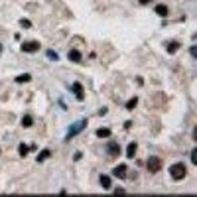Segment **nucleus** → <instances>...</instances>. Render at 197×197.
I'll return each mask as SVG.
<instances>
[{
	"mask_svg": "<svg viewBox=\"0 0 197 197\" xmlns=\"http://www.w3.org/2000/svg\"><path fill=\"white\" fill-rule=\"evenodd\" d=\"M185 174H187V169H185V164H181V162H178V164H174L169 168V175H172V179H175V181L183 179Z\"/></svg>",
	"mask_w": 197,
	"mask_h": 197,
	"instance_id": "nucleus-1",
	"label": "nucleus"
},
{
	"mask_svg": "<svg viewBox=\"0 0 197 197\" xmlns=\"http://www.w3.org/2000/svg\"><path fill=\"white\" fill-rule=\"evenodd\" d=\"M85 126H87V120H85V118H83V120H77L75 124H73V126L67 130V140H71L73 136H77V134H79V132L83 130Z\"/></svg>",
	"mask_w": 197,
	"mask_h": 197,
	"instance_id": "nucleus-2",
	"label": "nucleus"
},
{
	"mask_svg": "<svg viewBox=\"0 0 197 197\" xmlns=\"http://www.w3.org/2000/svg\"><path fill=\"white\" fill-rule=\"evenodd\" d=\"M146 168L150 169L152 174H156V172H160V169H162V160L156 158V156H150V158L146 160Z\"/></svg>",
	"mask_w": 197,
	"mask_h": 197,
	"instance_id": "nucleus-3",
	"label": "nucleus"
},
{
	"mask_svg": "<svg viewBox=\"0 0 197 197\" xmlns=\"http://www.w3.org/2000/svg\"><path fill=\"white\" fill-rule=\"evenodd\" d=\"M40 49V43L38 42H24L22 43V51L24 53H34Z\"/></svg>",
	"mask_w": 197,
	"mask_h": 197,
	"instance_id": "nucleus-4",
	"label": "nucleus"
},
{
	"mask_svg": "<svg viewBox=\"0 0 197 197\" xmlns=\"http://www.w3.org/2000/svg\"><path fill=\"white\" fill-rule=\"evenodd\" d=\"M71 89H73V93H75L77 101H83V99H85V93H83V85H81L79 81H75V83L71 85Z\"/></svg>",
	"mask_w": 197,
	"mask_h": 197,
	"instance_id": "nucleus-5",
	"label": "nucleus"
},
{
	"mask_svg": "<svg viewBox=\"0 0 197 197\" xmlns=\"http://www.w3.org/2000/svg\"><path fill=\"white\" fill-rule=\"evenodd\" d=\"M126 166H124V164H120V166H116V168H114L113 169V175H114V178H118V179H124V178H126Z\"/></svg>",
	"mask_w": 197,
	"mask_h": 197,
	"instance_id": "nucleus-6",
	"label": "nucleus"
},
{
	"mask_svg": "<svg viewBox=\"0 0 197 197\" xmlns=\"http://www.w3.org/2000/svg\"><path fill=\"white\" fill-rule=\"evenodd\" d=\"M107 152H108L110 156H118V154H120V146H118V142L110 140V142L107 144Z\"/></svg>",
	"mask_w": 197,
	"mask_h": 197,
	"instance_id": "nucleus-7",
	"label": "nucleus"
},
{
	"mask_svg": "<svg viewBox=\"0 0 197 197\" xmlns=\"http://www.w3.org/2000/svg\"><path fill=\"white\" fill-rule=\"evenodd\" d=\"M179 47H181V43L179 42H175V40H172V42L168 43V46H166V49H168V53H175L179 49Z\"/></svg>",
	"mask_w": 197,
	"mask_h": 197,
	"instance_id": "nucleus-8",
	"label": "nucleus"
},
{
	"mask_svg": "<svg viewBox=\"0 0 197 197\" xmlns=\"http://www.w3.org/2000/svg\"><path fill=\"white\" fill-rule=\"evenodd\" d=\"M67 57H69L73 63H79V61H81V53H79V49H69Z\"/></svg>",
	"mask_w": 197,
	"mask_h": 197,
	"instance_id": "nucleus-9",
	"label": "nucleus"
},
{
	"mask_svg": "<svg viewBox=\"0 0 197 197\" xmlns=\"http://www.w3.org/2000/svg\"><path fill=\"white\" fill-rule=\"evenodd\" d=\"M136 150H138L136 142H130L128 148H126V156H128V158H134V156H136Z\"/></svg>",
	"mask_w": 197,
	"mask_h": 197,
	"instance_id": "nucleus-10",
	"label": "nucleus"
},
{
	"mask_svg": "<svg viewBox=\"0 0 197 197\" xmlns=\"http://www.w3.org/2000/svg\"><path fill=\"white\" fill-rule=\"evenodd\" d=\"M168 12H169V10H168V6H166V4H158V6H156V14L162 16V18L168 16Z\"/></svg>",
	"mask_w": 197,
	"mask_h": 197,
	"instance_id": "nucleus-11",
	"label": "nucleus"
},
{
	"mask_svg": "<svg viewBox=\"0 0 197 197\" xmlns=\"http://www.w3.org/2000/svg\"><path fill=\"white\" fill-rule=\"evenodd\" d=\"M101 185H103V189H110V178L108 175H101Z\"/></svg>",
	"mask_w": 197,
	"mask_h": 197,
	"instance_id": "nucleus-12",
	"label": "nucleus"
},
{
	"mask_svg": "<svg viewBox=\"0 0 197 197\" xmlns=\"http://www.w3.org/2000/svg\"><path fill=\"white\" fill-rule=\"evenodd\" d=\"M97 136L99 138H108V136H110V130H108V128H99V130H97Z\"/></svg>",
	"mask_w": 197,
	"mask_h": 197,
	"instance_id": "nucleus-13",
	"label": "nucleus"
},
{
	"mask_svg": "<svg viewBox=\"0 0 197 197\" xmlns=\"http://www.w3.org/2000/svg\"><path fill=\"white\" fill-rule=\"evenodd\" d=\"M49 156H51V152H49V150H42V152H40V156H38V162H43V160H47Z\"/></svg>",
	"mask_w": 197,
	"mask_h": 197,
	"instance_id": "nucleus-14",
	"label": "nucleus"
},
{
	"mask_svg": "<svg viewBox=\"0 0 197 197\" xmlns=\"http://www.w3.org/2000/svg\"><path fill=\"white\" fill-rule=\"evenodd\" d=\"M136 104H138V99H136V97H132L130 101L126 103V108H128V110H134V107H136Z\"/></svg>",
	"mask_w": 197,
	"mask_h": 197,
	"instance_id": "nucleus-15",
	"label": "nucleus"
},
{
	"mask_svg": "<svg viewBox=\"0 0 197 197\" xmlns=\"http://www.w3.org/2000/svg\"><path fill=\"white\" fill-rule=\"evenodd\" d=\"M32 124H34L32 116H24V118H22V126H24V128H30Z\"/></svg>",
	"mask_w": 197,
	"mask_h": 197,
	"instance_id": "nucleus-16",
	"label": "nucleus"
},
{
	"mask_svg": "<svg viewBox=\"0 0 197 197\" xmlns=\"http://www.w3.org/2000/svg\"><path fill=\"white\" fill-rule=\"evenodd\" d=\"M18 152H20V156H26L30 152V146H26V144H20L18 146Z\"/></svg>",
	"mask_w": 197,
	"mask_h": 197,
	"instance_id": "nucleus-17",
	"label": "nucleus"
},
{
	"mask_svg": "<svg viewBox=\"0 0 197 197\" xmlns=\"http://www.w3.org/2000/svg\"><path fill=\"white\" fill-rule=\"evenodd\" d=\"M32 77L28 75V73H24V75H20V77H16V83H26V81H30Z\"/></svg>",
	"mask_w": 197,
	"mask_h": 197,
	"instance_id": "nucleus-18",
	"label": "nucleus"
},
{
	"mask_svg": "<svg viewBox=\"0 0 197 197\" xmlns=\"http://www.w3.org/2000/svg\"><path fill=\"white\" fill-rule=\"evenodd\" d=\"M47 57H49V59H53V61H57V59H59V55H57V53L53 51V49H49V51H47Z\"/></svg>",
	"mask_w": 197,
	"mask_h": 197,
	"instance_id": "nucleus-19",
	"label": "nucleus"
},
{
	"mask_svg": "<svg viewBox=\"0 0 197 197\" xmlns=\"http://www.w3.org/2000/svg\"><path fill=\"white\" fill-rule=\"evenodd\" d=\"M20 26H22V28H32V22H30V20H20Z\"/></svg>",
	"mask_w": 197,
	"mask_h": 197,
	"instance_id": "nucleus-20",
	"label": "nucleus"
},
{
	"mask_svg": "<svg viewBox=\"0 0 197 197\" xmlns=\"http://www.w3.org/2000/svg\"><path fill=\"white\" fill-rule=\"evenodd\" d=\"M191 162H193V164H197V148H195V150H191Z\"/></svg>",
	"mask_w": 197,
	"mask_h": 197,
	"instance_id": "nucleus-21",
	"label": "nucleus"
},
{
	"mask_svg": "<svg viewBox=\"0 0 197 197\" xmlns=\"http://www.w3.org/2000/svg\"><path fill=\"white\" fill-rule=\"evenodd\" d=\"M189 53H191V55H193V57H195V55H197V47H195V46H193V47H191V49H189Z\"/></svg>",
	"mask_w": 197,
	"mask_h": 197,
	"instance_id": "nucleus-22",
	"label": "nucleus"
},
{
	"mask_svg": "<svg viewBox=\"0 0 197 197\" xmlns=\"http://www.w3.org/2000/svg\"><path fill=\"white\" fill-rule=\"evenodd\" d=\"M138 2H140V4H142V6H146V4H150L152 0H138Z\"/></svg>",
	"mask_w": 197,
	"mask_h": 197,
	"instance_id": "nucleus-23",
	"label": "nucleus"
}]
</instances>
